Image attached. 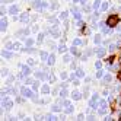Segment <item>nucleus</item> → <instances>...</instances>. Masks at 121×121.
I'll list each match as a JSON object with an SVG mask.
<instances>
[{
	"label": "nucleus",
	"mask_w": 121,
	"mask_h": 121,
	"mask_svg": "<svg viewBox=\"0 0 121 121\" xmlns=\"http://www.w3.org/2000/svg\"><path fill=\"white\" fill-rule=\"evenodd\" d=\"M118 21H120L118 15H111L109 18H108V21H107V23H108V26L114 28V26H117V25H118Z\"/></svg>",
	"instance_id": "f257e3e1"
},
{
	"label": "nucleus",
	"mask_w": 121,
	"mask_h": 121,
	"mask_svg": "<svg viewBox=\"0 0 121 121\" xmlns=\"http://www.w3.org/2000/svg\"><path fill=\"white\" fill-rule=\"evenodd\" d=\"M21 95H22V96L23 98H32V91L29 89V88H26V86H22V88H21Z\"/></svg>",
	"instance_id": "f03ea898"
},
{
	"label": "nucleus",
	"mask_w": 121,
	"mask_h": 121,
	"mask_svg": "<svg viewBox=\"0 0 121 121\" xmlns=\"http://www.w3.org/2000/svg\"><path fill=\"white\" fill-rule=\"evenodd\" d=\"M2 105H3L6 109H10V108L13 107V101H10V99H9V98H7L6 95H4L3 99H2Z\"/></svg>",
	"instance_id": "7ed1b4c3"
},
{
	"label": "nucleus",
	"mask_w": 121,
	"mask_h": 121,
	"mask_svg": "<svg viewBox=\"0 0 121 121\" xmlns=\"http://www.w3.org/2000/svg\"><path fill=\"white\" fill-rule=\"evenodd\" d=\"M34 7H35V9H38V12H42V2L41 0H34Z\"/></svg>",
	"instance_id": "20e7f679"
},
{
	"label": "nucleus",
	"mask_w": 121,
	"mask_h": 121,
	"mask_svg": "<svg viewBox=\"0 0 121 121\" xmlns=\"http://www.w3.org/2000/svg\"><path fill=\"white\" fill-rule=\"evenodd\" d=\"M7 12H9L10 15H18V13H19V7L16 6V4H13V6L9 7V10H7Z\"/></svg>",
	"instance_id": "39448f33"
},
{
	"label": "nucleus",
	"mask_w": 121,
	"mask_h": 121,
	"mask_svg": "<svg viewBox=\"0 0 121 121\" xmlns=\"http://www.w3.org/2000/svg\"><path fill=\"white\" fill-rule=\"evenodd\" d=\"M95 54H96V57H104V56H105V48L99 47L96 51H95Z\"/></svg>",
	"instance_id": "423d86ee"
},
{
	"label": "nucleus",
	"mask_w": 121,
	"mask_h": 121,
	"mask_svg": "<svg viewBox=\"0 0 121 121\" xmlns=\"http://www.w3.org/2000/svg\"><path fill=\"white\" fill-rule=\"evenodd\" d=\"M41 92L44 93V95H47V93H50V85L48 83H44L41 86Z\"/></svg>",
	"instance_id": "0eeeda50"
},
{
	"label": "nucleus",
	"mask_w": 121,
	"mask_h": 121,
	"mask_svg": "<svg viewBox=\"0 0 121 121\" xmlns=\"http://www.w3.org/2000/svg\"><path fill=\"white\" fill-rule=\"evenodd\" d=\"M101 6H102V0H93V4H92L93 10H98Z\"/></svg>",
	"instance_id": "6e6552de"
},
{
	"label": "nucleus",
	"mask_w": 121,
	"mask_h": 121,
	"mask_svg": "<svg viewBox=\"0 0 121 121\" xmlns=\"http://www.w3.org/2000/svg\"><path fill=\"white\" fill-rule=\"evenodd\" d=\"M28 19H29V15H28V13H21V15H19V21H21V22L25 23V22H28Z\"/></svg>",
	"instance_id": "1a4fd4ad"
},
{
	"label": "nucleus",
	"mask_w": 121,
	"mask_h": 121,
	"mask_svg": "<svg viewBox=\"0 0 121 121\" xmlns=\"http://www.w3.org/2000/svg\"><path fill=\"white\" fill-rule=\"evenodd\" d=\"M22 74H23V76H28V74H31L29 64H28V66H22Z\"/></svg>",
	"instance_id": "9d476101"
},
{
	"label": "nucleus",
	"mask_w": 121,
	"mask_h": 121,
	"mask_svg": "<svg viewBox=\"0 0 121 121\" xmlns=\"http://www.w3.org/2000/svg\"><path fill=\"white\" fill-rule=\"evenodd\" d=\"M47 63H48V66H53V64L56 63V57H54V54H50V56H48Z\"/></svg>",
	"instance_id": "9b49d317"
},
{
	"label": "nucleus",
	"mask_w": 121,
	"mask_h": 121,
	"mask_svg": "<svg viewBox=\"0 0 121 121\" xmlns=\"http://www.w3.org/2000/svg\"><path fill=\"white\" fill-rule=\"evenodd\" d=\"M72 98H73L74 101H79V99L82 98V93L77 92V91H74V92H72Z\"/></svg>",
	"instance_id": "f8f14e48"
},
{
	"label": "nucleus",
	"mask_w": 121,
	"mask_h": 121,
	"mask_svg": "<svg viewBox=\"0 0 121 121\" xmlns=\"http://www.w3.org/2000/svg\"><path fill=\"white\" fill-rule=\"evenodd\" d=\"M109 6H111V3H109V2H102V6H101V10H102V12H105V10H108V9H109Z\"/></svg>",
	"instance_id": "ddd939ff"
},
{
	"label": "nucleus",
	"mask_w": 121,
	"mask_h": 121,
	"mask_svg": "<svg viewBox=\"0 0 121 121\" xmlns=\"http://www.w3.org/2000/svg\"><path fill=\"white\" fill-rule=\"evenodd\" d=\"M0 25H2V26H0V28H2V32L6 31V28H7V19H6V18H2V22H0Z\"/></svg>",
	"instance_id": "4468645a"
},
{
	"label": "nucleus",
	"mask_w": 121,
	"mask_h": 121,
	"mask_svg": "<svg viewBox=\"0 0 121 121\" xmlns=\"http://www.w3.org/2000/svg\"><path fill=\"white\" fill-rule=\"evenodd\" d=\"M73 111H74V107H72V105H67L66 109H64L66 114H73Z\"/></svg>",
	"instance_id": "2eb2a0df"
},
{
	"label": "nucleus",
	"mask_w": 121,
	"mask_h": 121,
	"mask_svg": "<svg viewBox=\"0 0 121 121\" xmlns=\"http://www.w3.org/2000/svg\"><path fill=\"white\" fill-rule=\"evenodd\" d=\"M67 93H69V92H67V88H63L61 91H60L58 95H60V98H66V96H67Z\"/></svg>",
	"instance_id": "dca6fc26"
},
{
	"label": "nucleus",
	"mask_w": 121,
	"mask_h": 121,
	"mask_svg": "<svg viewBox=\"0 0 121 121\" xmlns=\"http://www.w3.org/2000/svg\"><path fill=\"white\" fill-rule=\"evenodd\" d=\"M115 48H117V42H111V44L108 45V51H109V53H112Z\"/></svg>",
	"instance_id": "f3484780"
},
{
	"label": "nucleus",
	"mask_w": 121,
	"mask_h": 121,
	"mask_svg": "<svg viewBox=\"0 0 121 121\" xmlns=\"http://www.w3.org/2000/svg\"><path fill=\"white\" fill-rule=\"evenodd\" d=\"M57 9H58V3L57 2H53L50 4V10H57Z\"/></svg>",
	"instance_id": "a211bd4d"
},
{
	"label": "nucleus",
	"mask_w": 121,
	"mask_h": 121,
	"mask_svg": "<svg viewBox=\"0 0 121 121\" xmlns=\"http://www.w3.org/2000/svg\"><path fill=\"white\" fill-rule=\"evenodd\" d=\"M93 42H95V44H101V35H99V34H96V35L93 37Z\"/></svg>",
	"instance_id": "6ab92c4d"
},
{
	"label": "nucleus",
	"mask_w": 121,
	"mask_h": 121,
	"mask_svg": "<svg viewBox=\"0 0 121 121\" xmlns=\"http://www.w3.org/2000/svg\"><path fill=\"white\" fill-rule=\"evenodd\" d=\"M35 76L38 77V79H41V80H44V79H45V74L42 73V72H37V73H35Z\"/></svg>",
	"instance_id": "aec40b11"
},
{
	"label": "nucleus",
	"mask_w": 121,
	"mask_h": 121,
	"mask_svg": "<svg viewBox=\"0 0 121 121\" xmlns=\"http://www.w3.org/2000/svg\"><path fill=\"white\" fill-rule=\"evenodd\" d=\"M76 76L77 77H83L85 76V72L82 70V69H77V70H76Z\"/></svg>",
	"instance_id": "412c9836"
},
{
	"label": "nucleus",
	"mask_w": 121,
	"mask_h": 121,
	"mask_svg": "<svg viewBox=\"0 0 121 121\" xmlns=\"http://www.w3.org/2000/svg\"><path fill=\"white\" fill-rule=\"evenodd\" d=\"M6 50H15V42H7V44H6Z\"/></svg>",
	"instance_id": "4be33fe9"
},
{
	"label": "nucleus",
	"mask_w": 121,
	"mask_h": 121,
	"mask_svg": "<svg viewBox=\"0 0 121 121\" xmlns=\"http://www.w3.org/2000/svg\"><path fill=\"white\" fill-rule=\"evenodd\" d=\"M9 51H10V50H9ZM9 51H3L2 56H3L4 58H10V57H12V53H9Z\"/></svg>",
	"instance_id": "5701e85b"
},
{
	"label": "nucleus",
	"mask_w": 121,
	"mask_h": 121,
	"mask_svg": "<svg viewBox=\"0 0 121 121\" xmlns=\"http://www.w3.org/2000/svg\"><path fill=\"white\" fill-rule=\"evenodd\" d=\"M25 42H26V47H31L35 41H34V38H26V41H25Z\"/></svg>",
	"instance_id": "b1692460"
},
{
	"label": "nucleus",
	"mask_w": 121,
	"mask_h": 121,
	"mask_svg": "<svg viewBox=\"0 0 121 121\" xmlns=\"http://www.w3.org/2000/svg\"><path fill=\"white\" fill-rule=\"evenodd\" d=\"M82 44H83V42H82V39H79V38H76V39L73 41V45H76V47H77V45H82Z\"/></svg>",
	"instance_id": "393cba45"
},
{
	"label": "nucleus",
	"mask_w": 121,
	"mask_h": 121,
	"mask_svg": "<svg viewBox=\"0 0 121 121\" xmlns=\"http://www.w3.org/2000/svg\"><path fill=\"white\" fill-rule=\"evenodd\" d=\"M39 89V82H34L32 85V91H38Z\"/></svg>",
	"instance_id": "a878e982"
},
{
	"label": "nucleus",
	"mask_w": 121,
	"mask_h": 121,
	"mask_svg": "<svg viewBox=\"0 0 121 121\" xmlns=\"http://www.w3.org/2000/svg\"><path fill=\"white\" fill-rule=\"evenodd\" d=\"M58 51H60V53H64V51H66V45L63 44V42L58 45Z\"/></svg>",
	"instance_id": "bb28decb"
},
{
	"label": "nucleus",
	"mask_w": 121,
	"mask_h": 121,
	"mask_svg": "<svg viewBox=\"0 0 121 121\" xmlns=\"http://www.w3.org/2000/svg\"><path fill=\"white\" fill-rule=\"evenodd\" d=\"M74 26H76V28H82V26H83V22H82L80 19H77V22L74 23Z\"/></svg>",
	"instance_id": "cd10ccee"
},
{
	"label": "nucleus",
	"mask_w": 121,
	"mask_h": 121,
	"mask_svg": "<svg viewBox=\"0 0 121 121\" xmlns=\"http://www.w3.org/2000/svg\"><path fill=\"white\" fill-rule=\"evenodd\" d=\"M48 80H50L51 83H54V82H56V76H54L53 73H50V76H48Z\"/></svg>",
	"instance_id": "c85d7f7f"
},
{
	"label": "nucleus",
	"mask_w": 121,
	"mask_h": 121,
	"mask_svg": "<svg viewBox=\"0 0 121 121\" xmlns=\"http://www.w3.org/2000/svg\"><path fill=\"white\" fill-rule=\"evenodd\" d=\"M111 74H104V82H111Z\"/></svg>",
	"instance_id": "c756f323"
},
{
	"label": "nucleus",
	"mask_w": 121,
	"mask_h": 121,
	"mask_svg": "<svg viewBox=\"0 0 121 121\" xmlns=\"http://www.w3.org/2000/svg\"><path fill=\"white\" fill-rule=\"evenodd\" d=\"M99 107L107 108V101H105V99H99Z\"/></svg>",
	"instance_id": "7c9ffc66"
},
{
	"label": "nucleus",
	"mask_w": 121,
	"mask_h": 121,
	"mask_svg": "<svg viewBox=\"0 0 121 121\" xmlns=\"http://www.w3.org/2000/svg\"><path fill=\"white\" fill-rule=\"evenodd\" d=\"M51 109H53L54 112H60V111H61V108H60L58 105H53V107H51Z\"/></svg>",
	"instance_id": "2f4dec72"
},
{
	"label": "nucleus",
	"mask_w": 121,
	"mask_h": 121,
	"mask_svg": "<svg viewBox=\"0 0 121 121\" xmlns=\"http://www.w3.org/2000/svg\"><path fill=\"white\" fill-rule=\"evenodd\" d=\"M60 19L66 21V19H67V12H61V13H60Z\"/></svg>",
	"instance_id": "473e14b6"
},
{
	"label": "nucleus",
	"mask_w": 121,
	"mask_h": 121,
	"mask_svg": "<svg viewBox=\"0 0 121 121\" xmlns=\"http://www.w3.org/2000/svg\"><path fill=\"white\" fill-rule=\"evenodd\" d=\"M96 77H98V79H99V77H104V70L98 69V72H96Z\"/></svg>",
	"instance_id": "72a5a7b5"
},
{
	"label": "nucleus",
	"mask_w": 121,
	"mask_h": 121,
	"mask_svg": "<svg viewBox=\"0 0 121 121\" xmlns=\"http://www.w3.org/2000/svg\"><path fill=\"white\" fill-rule=\"evenodd\" d=\"M99 114H101V115H105V114H107V108L101 107V108H99Z\"/></svg>",
	"instance_id": "f704fd0d"
},
{
	"label": "nucleus",
	"mask_w": 121,
	"mask_h": 121,
	"mask_svg": "<svg viewBox=\"0 0 121 121\" xmlns=\"http://www.w3.org/2000/svg\"><path fill=\"white\" fill-rule=\"evenodd\" d=\"M73 16H74V19H80V13L77 12V10H74V12H73Z\"/></svg>",
	"instance_id": "c9c22d12"
},
{
	"label": "nucleus",
	"mask_w": 121,
	"mask_h": 121,
	"mask_svg": "<svg viewBox=\"0 0 121 121\" xmlns=\"http://www.w3.org/2000/svg\"><path fill=\"white\" fill-rule=\"evenodd\" d=\"M63 61H64V63H69V61H70V56H69V54H66V56L63 57Z\"/></svg>",
	"instance_id": "e433bc0d"
},
{
	"label": "nucleus",
	"mask_w": 121,
	"mask_h": 121,
	"mask_svg": "<svg viewBox=\"0 0 121 121\" xmlns=\"http://www.w3.org/2000/svg\"><path fill=\"white\" fill-rule=\"evenodd\" d=\"M37 41H38V42H42V41H44V34H39L38 38H37Z\"/></svg>",
	"instance_id": "4c0bfd02"
},
{
	"label": "nucleus",
	"mask_w": 121,
	"mask_h": 121,
	"mask_svg": "<svg viewBox=\"0 0 121 121\" xmlns=\"http://www.w3.org/2000/svg\"><path fill=\"white\" fill-rule=\"evenodd\" d=\"M35 63H37V61H35L34 58H28V64H29V66H34Z\"/></svg>",
	"instance_id": "58836bf2"
},
{
	"label": "nucleus",
	"mask_w": 121,
	"mask_h": 121,
	"mask_svg": "<svg viewBox=\"0 0 121 121\" xmlns=\"http://www.w3.org/2000/svg\"><path fill=\"white\" fill-rule=\"evenodd\" d=\"M41 58H42V60H47V58H48V54L45 53V51H44V53H41Z\"/></svg>",
	"instance_id": "ea45409f"
},
{
	"label": "nucleus",
	"mask_w": 121,
	"mask_h": 121,
	"mask_svg": "<svg viewBox=\"0 0 121 121\" xmlns=\"http://www.w3.org/2000/svg\"><path fill=\"white\" fill-rule=\"evenodd\" d=\"M21 48V42L19 41H15V50H19Z\"/></svg>",
	"instance_id": "a19ab883"
},
{
	"label": "nucleus",
	"mask_w": 121,
	"mask_h": 121,
	"mask_svg": "<svg viewBox=\"0 0 121 121\" xmlns=\"http://www.w3.org/2000/svg\"><path fill=\"white\" fill-rule=\"evenodd\" d=\"M99 99V96H98V93H93V96L91 98V101H98Z\"/></svg>",
	"instance_id": "79ce46f5"
},
{
	"label": "nucleus",
	"mask_w": 121,
	"mask_h": 121,
	"mask_svg": "<svg viewBox=\"0 0 121 121\" xmlns=\"http://www.w3.org/2000/svg\"><path fill=\"white\" fill-rule=\"evenodd\" d=\"M70 51H72V54H77V53H79V51H77V48H76V45H74V47H72V50H70Z\"/></svg>",
	"instance_id": "37998d69"
},
{
	"label": "nucleus",
	"mask_w": 121,
	"mask_h": 121,
	"mask_svg": "<svg viewBox=\"0 0 121 121\" xmlns=\"http://www.w3.org/2000/svg\"><path fill=\"white\" fill-rule=\"evenodd\" d=\"M60 77H61L63 80H66L67 79V73H64V72H61V74H60Z\"/></svg>",
	"instance_id": "c03bdc74"
},
{
	"label": "nucleus",
	"mask_w": 121,
	"mask_h": 121,
	"mask_svg": "<svg viewBox=\"0 0 121 121\" xmlns=\"http://www.w3.org/2000/svg\"><path fill=\"white\" fill-rule=\"evenodd\" d=\"M7 74H9V72H7V69H4V70H2V76H3V77H6Z\"/></svg>",
	"instance_id": "a18cd8bd"
},
{
	"label": "nucleus",
	"mask_w": 121,
	"mask_h": 121,
	"mask_svg": "<svg viewBox=\"0 0 121 121\" xmlns=\"http://www.w3.org/2000/svg\"><path fill=\"white\" fill-rule=\"evenodd\" d=\"M95 67H96V69H101V67H102V63H101V61H96V63H95Z\"/></svg>",
	"instance_id": "49530a36"
},
{
	"label": "nucleus",
	"mask_w": 121,
	"mask_h": 121,
	"mask_svg": "<svg viewBox=\"0 0 121 121\" xmlns=\"http://www.w3.org/2000/svg\"><path fill=\"white\" fill-rule=\"evenodd\" d=\"M63 105H64V107H67V105H70V101H67V99H66V101H63Z\"/></svg>",
	"instance_id": "de8ad7c7"
},
{
	"label": "nucleus",
	"mask_w": 121,
	"mask_h": 121,
	"mask_svg": "<svg viewBox=\"0 0 121 121\" xmlns=\"http://www.w3.org/2000/svg\"><path fill=\"white\" fill-rule=\"evenodd\" d=\"M85 118V114H79V115H77V120H83Z\"/></svg>",
	"instance_id": "09e8293b"
},
{
	"label": "nucleus",
	"mask_w": 121,
	"mask_h": 121,
	"mask_svg": "<svg viewBox=\"0 0 121 121\" xmlns=\"http://www.w3.org/2000/svg\"><path fill=\"white\" fill-rule=\"evenodd\" d=\"M80 2V0H73V3H79Z\"/></svg>",
	"instance_id": "8fccbe9b"
},
{
	"label": "nucleus",
	"mask_w": 121,
	"mask_h": 121,
	"mask_svg": "<svg viewBox=\"0 0 121 121\" xmlns=\"http://www.w3.org/2000/svg\"><path fill=\"white\" fill-rule=\"evenodd\" d=\"M120 12H121V6H120Z\"/></svg>",
	"instance_id": "3c124183"
},
{
	"label": "nucleus",
	"mask_w": 121,
	"mask_h": 121,
	"mask_svg": "<svg viewBox=\"0 0 121 121\" xmlns=\"http://www.w3.org/2000/svg\"><path fill=\"white\" fill-rule=\"evenodd\" d=\"M118 2H121V0H118Z\"/></svg>",
	"instance_id": "603ef678"
},
{
	"label": "nucleus",
	"mask_w": 121,
	"mask_h": 121,
	"mask_svg": "<svg viewBox=\"0 0 121 121\" xmlns=\"http://www.w3.org/2000/svg\"><path fill=\"white\" fill-rule=\"evenodd\" d=\"M120 37H121V35H120Z\"/></svg>",
	"instance_id": "864d4df0"
}]
</instances>
